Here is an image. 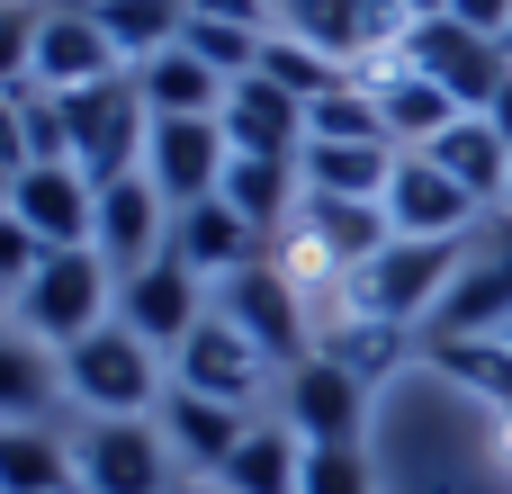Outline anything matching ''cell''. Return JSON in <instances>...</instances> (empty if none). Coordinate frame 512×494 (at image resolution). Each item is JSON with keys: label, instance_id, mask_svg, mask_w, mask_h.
<instances>
[{"label": "cell", "instance_id": "cell-1", "mask_svg": "<svg viewBox=\"0 0 512 494\" xmlns=\"http://www.w3.org/2000/svg\"><path fill=\"white\" fill-rule=\"evenodd\" d=\"M63 396L90 405V423H144L162 405V351L126 324H99L63 351Z\"/></svg>", "mask_w": 512, "mask_h": 494}, {"label": "cell", "instance_id": "cell-2", "mask_svg": "<svg viewBox=\"0 0 512 494\" xmlns=\"http://www.w3.org/2000/svg\"><path fill=\"white\" fill-rule=\"evenodd\" d=\"M108 297H117V270H108L90 243H72V252H45V261H36V279H27L9 306H18V324H27V342L72 351L81 333H99V324H108Z\"/></svg>", "mask_w": 512, "mask_h": 494}, {"label": "cell", "instance_id": "cell-3", "mask_svg": "<svg viewBox=\"0 0 512 494\" xmlns=\"http://www.w3.org/2000/svg\"><path fill=\"white\" fill-rule=\"evenodd\" d=\"M63 126H72V171H90V180H126V171H144L153 108H144L135 72L72 90V99H63Z\"/></svg>", "mask_w": 512, "mask_h": 494}, {"label": "cell", "instance_id": "cell-4", "mask_svg": "<svg viewBox=\"0 0 512 494\" xmlns=\"http://www.w3.org/2000/svg\"><path fill=\"white\" fill-rule=\"evenodd\" d=\"M468 270V243H387L360 279H351V306L360 315H387V324H432V306L450 297V279Z\"/></svg>", "mask_w": 512, "mask_h": 494}, {"label": "cell", "instance_id": "cell-5", "mask_svg": "<svg viewBox=\"0 0 512 494\" xmlns=\"http://www.w3.org/2000/svg\"><path fill=\"white\" fill-rule=\"evenodd\" d=\"M405 63H414L423 81H441L468 117H486V108L504 99V81H512L504 45L477 36V27H459V18H414V27H405Z\"/></svg>", "mask_w": 512, "mask_h": 494}, {"label": "cell", "instance_id": "cell-6", "mask_svg": "<svg viewBox=\"0 0 512 494\" xmlns=\"http://www.w3.org/2000/svg\"><path fill=\"white\" fill-rule=\"evenodd\" d=\"M279 18H288V36L297 45H315V54H333L342 72L351 63H387V54H405V0H279Z\"/></svg>", "mask_w": 512, "mask_h": 494}, {"label": "cell", "instance_id": "cell-7", "mask_svg": "<svg viewBox=\"0 0 512 494\" xmlns=\"http://www.w3.org/2000/svg\"><path fill=\"white\" fill-rule=\"evenodd\" d=\"M288 432L306 450H360V432H369V378H351L324 351L297 360L288 369Z\"/></svg>", "mask_w": 512, "mask_h": 494}, {"label": "cell", "instance_id": "cell-8", "mask_svg": "<svg viewBox=\"0 0 512 494\" xmlns=\"http://www.w3.org/2000/svg\"><path fill=\"white\" fill-rule=\"evenodd\" d=\"M225 117H153V144H144V180L171 198V207H198L225 189Z\"/></svg>", "mask_w": 512, "mask_h": 494}, {"label": "cell", "instance_id": "cell-9", "mask_svg": "<svg viewBox=\"0 0 512 494\" xmlns=\"http://www.w3.org/2000/svg\"><path fill=\"white\" fill-rule=\"evenodd\" d=\"M117 324H126V333H144L153 351H180V342H189V333L207 324L198 270H189L180 252H162V261L126 270V279H117Z\"/></svg>", "mask_w": 512, "mask_h": 494}, {"label": "cell", "instance_id": "cell-10", "mask_svg": "<svg viewBox=\"0 0 512 494\" xmlns=\"http://www.w3.org/2000/svg\"><path fill=\"white\" fill-rule=\"evenodd\" d=\"M216 315H234L279 369H297V360H315V324H306V297H297V279L288 270H270V261H252V270H234L225 279V306Z\"/></svg>", "mask_w": 512, "mask_h": 494}, {"label": "cell", "instance_id": "cell-11", "mask_svg": "<svg viewBox=\"0 0 512 494\" xmlns=\"http://www.w3.org/2000/svg\"><path fill=\"white\" fill-rule=\"evenodd\" d=\"M9 216L45 243V252H72L99 234V180L72 171V162H27L18 189H9Z\"/></svg>", "mask_w": 512, "mask_h": 494}, {"label": "cell", "instance_id": "cell-12", "mask_svg": "<svg viewBox=\"0 0 512 494\" xmlns=\"http://www.w3.org/2000/svg\"><path fill=\"white\" fill-rule=\"evenodd\" d=\"M81 494H171V441L162 423H90L72 441Z\"/></svg>", "mask_w": 512, "mask_h": 494}, {"label": "cell", "instance_id": "cell-13", "mask_svg": "<svg viewBox=\"0 0 512 494\" xmlns=\"http://www.w3.org/2000/svg\"><path fill=\"white\" fill-rule=\"evenodd\" d=\"M477 216H486V207H477L432 153H405V162H396V180H387V225H396L405 243H468Z\"/></svg>", "mask_w": 512, "mask_h": 494}, {"label": "cell", "instance_id": "cell-14", "mask_svg": "<svg viewBox=\"0 0 512 494\" xmlns=\"http://www.w3.org/2000/svg\"><path fill=\"white\" fill-rule=\"evenodd\" d=\"M90 252H99L117 279L144 270V261H162V252H171V198H162L144 171L99 180V234H90Z\"/></svg>", "mask_w": 512, "mask_h": 494}, {"label": "cell", "instance_id": "cell-15", "mask_svg": "<svg viewBox=\"0 0 512 494\" xmlns=\"http://www.w3.org/2000/svg\"><path fill=\"white\" fill-rule=\"evenodd\" d=\"M171 360H180V387H189V396H216V405H252L261 378H270V351H261L234 315H207Z\"/></svg>", "mask_w": 512, "mask_h": 494}, {"label": "cell", "instance_id": "cell-16", "mask_svg": "<svg viewBox=\"0 0 512 494\" xmlns=\"http://www.w3.org/2000/svg\"><path fill=\"white\" fill-rule=\"evenodd\" d=\"M360 90L378 99V117H387V135H396V153H432V144H441V135H450V126L468 117V108H459V99H450L441 81H423V72H414L405 54H387V63H378V72H369Z\"/></svg>", "mask_w": 512, "mask_h": 494}, {"label": "cell", "instance_id": "cell-17", "mask_svg": "<svg viewBox=\"0 0 512 494\" xmlns=\"http://www.w3.org/2000/svg\"><path fill=\"white\" fill-rule=\"evenodd\" d=\"M117 45H108V27L90 18V9H45V27H36V90H54V99H72V90H90V81H117Z\"/></svg>", "mask_w": 512, "mask_h": 494}, {"label": "cell", "instance_id": "cell-18", "mask_svg": "<svg viewBox=\"0 0 512 494\" xmlns=\"http://www.w3.org/2000/svg\"><path fill=\"white\" fill-rule=\"evenodd\" d=\"M225 144L234 153H261V162H297L306 153V99L279 90V81H234L225 90Z\"/></svg>", "mask_w": 512, "mask_h": 494}, {"label": "cell", "instance_id": "cell-19", "mask_svg": "<svg viewBox=\"0 0 512 494\" xmlns=\"http://www.w3.org/2000/svg\"><path fill=\"white\" fill-rule=\"evenodd\" d=\"M297 234L333 261V270H369L387 243H396V225H387V198H315L306 189V207H297Z\"/></svg>", "mask_w": 512, "mask_h": 494}, {"label": "cell", "instance_id": "cell-20", "mask_svg": "<svg viewBox=\"0 0 512 494\" xmlns=\"http://www.w3.org/2000/svg\"><path fill=\"white\" fill-rule=\"evenodd\" d=\"M153 423H162L171 459H189L198 477H225V459H234V450H243V432H252V414H243V405H216V396H189V387H171V396L153 405Z\"/></svg>", "mask_w": 512, "mask_h": 494}, {"label": "cell", "instance_id": "cell-21", "mask_svg": "<svg viewBox=\"0 0 512 494\" xmlns=\"http://www.w3.org/2000/svg\"><path fill=\"white\" fill-rule=\"evenodd\" d=\"M504 324H512V234H495L486 252H468V270L432 306V333H504Z\"/></svg>", "mask_w": 512, "mask_h": 494}, {"label": "cell", "instance_id": "cell-22", "mask_svg": "<svg viewBox=\"0 0 512 494\" xmlns=\"http://www.w3.org/2000/svg\"><path fill=\"white\" fill-rule=\"evenodd\" d=\"M252 225L225 207V198H198V207H171V252L198 270V279H234V270H252Z\"/></svg>", "mask_w": 512, "mask_h": 494}, {"label": "cell", "instance_id": "cell-23", "mask_svg": "<svg viewBox=\"0 0 512 494\" xmlns=\"http://www.w3.org/2000/svg\"><path fill=\"white\" fill-rule=\"evenodd\" d=\"M252 234H288L297 225V207H306V180H297V162H261V153H234L225 162V189H216Z\"/></svg>", "mask_w": 512, "mask_h": 494}, {"label": "cell", "instance_id": "cell-24", "mask_svg": "<svg viewBox=\"0 0 512 494\" xmlns=\"http://www.w3.org/2000/svg\"><path fill=\"white\" fill-rule=\"evenodd\" d=\"M135 90H144V108L153 117H225V72H207L189 45H171V54H153V63H135Z\"/></svg>", "mask_w": 512, "mask_h": 494}, {"label": "cell", "instance_id": "cell-25", "mask_svg": "<svg viewBox=\"0 0 512 494\" xmlns=\"http://www.w3.org/2000/svg\"><path fill=\"white\" fill-rule=\"evenodd\" d=\"M396 162H405L396 144H306L297 153V180L315 198H387Z\"/></svg>", "mask_w": 512, "mask_h": 494}, {"label": "cell", "instance_id": "cell-26", "mask_svg": "<svg viewBox=\"0 0 512 494\" xmlns=\"http://www.w3.org/2000/svg\"><path fill=\"white\" fill-rule=\"evenodd\" d=\"M297 486H306V441H297L288 423H252L243 450H234L225 477H216V494H297Z\"/></svg>", "mask_w": 512, "mask_h": 494}, {"label": "cell", "instance_id": "cell-27", "mask_svg": "<svg viewBox=\"0 0 512 494\" xmlns=\"http://www.w3.org/2000/svg\"><path fill=\"white\" fill-rule=\"evenodd\" d=\"M432 162H441V171H450L477 207H495V198L512 189V144L495 135V117H459V126L432 144Z\"/></svg>", "mask_w": 512, "mask_h": 494}, {"label": "cell", "instance_id": "cell-28", "mask_svg": "<svg viewBox=\"0 0 512 494\" xmlns=\"http://www.w3.org/2000/svg\"><path fill=\"white\" fill-rule=\"evenodd\" d=\"M0 494H81V459L36 423H0Z\"/></svg>", "mask_w": 512, "mask_h": 494}, {"label": "cell", "instance_id": "cell-29", "mask_svg": "<svg viewBox=\"0 0 512 494\" xmlns=\"http://www.w3.org/2000/svg\"><path fill=\"white\" fill-rule=\"evenodd\" d=\"M90 18L108 27V45H117V54H126V72H135V63H153V54H171V45H180L189 0H90Z\"/></svg>", "mask_w": 512, "mask_h": 494}, {"label": "cell", "instance_id": "cell-30", "mask_svg": "<svg viewBox=\"0 0 512 494\" xmlns=\"http://www.w3.org/2000/svg\"><path fill=\"white\" fill-rule=\"evenodd\" d=\"M432 369L512 414V333H432Z\"/></svg>", "mask_w": 512, "mask_h": 494}, {"label": "cell", "instance_id": "cell-31", "mask_svg": "<svg viewBox=\"0 0 512 494\" xmlns=\"http://www.w3.org/2000/svg\"><path fill=\"white\" fill-rule=\"evenodd\" d=\"M54 378H63V360H45V342L0 333V423H36L54 405Z\"/></svg>", "mask_w": 512, "mask_h": 494}, {"label": "cell", "instance_id": "cell-32", "mask_svg": "<svg viewBox=\"0 0 512 494\" xmlns=\"http://www.w3.org/2000/svg\"><path fill=\"white\" fill-rule=\"evenodd\" d=\"M306 144H396V135H387L378 99H369L360 81H342V90H324V99L306 108Z\"/></svg>", "mask_w": 512, "mask_h": 494}, {"label": "cell", "instance_id": "cell-33", "mask_svg": "<svg viewBox=\"0 0 512 494\" xmlns=\"http://www.w3.org/2000/svg\"><path fill=\"white\" fill-rule=\"evenodd\" d=\"M261 81H279V90H297V99L315 108V99H324V90H342L351 72H342L333 54H315V45H297V36H270V45H261Z\"/></svg>", "mask_w": 512, "mask_h": 494}, {"label": "cell", "instance_id": "cell-34", "mask_svg": "<svg viewBox=\"0 0 512 494\" xmlns=\"http://www.w3.org/2000/svg\"><path fill=\"white\" fill-rule=\"evenodd\" d=\"M315 351H324V360H342L351 378H378V369L396 360V324H387V315H351V324H333Z\"/></svg>", "mask_w": 512, "mask_h": 494}, {"label": "cell", "instance_id": "cell-35", "mask_svg": "<svg viewBox=\"0 0 512 494\" xmlns=\"http://www.w3.org/2000/svg\"><path fill=\"white\" fill-rule=\"evenodd\" d=\"M36 27H45L36 0H0V90H27L36 81Z\"/></svg>", "mask_w": 512, "mask_h": 494}, {"label": "cell", "instance_id": "cell-36", "mask_svg": "<svg viewBox=\"0 0 512 494\" xmlns=\"http://www.w3.org/2000/svg\"><path fill=\"white\" fill-rule=\"evenodd\" d=\"M297 494H369V459L360 450H306V486Z\"/></svg>", "mask_w": 512, "mask_h": 494}, {"label": "cell", "instance_id": "cell-37", "mask_svg": "<svg viewBox=\"0 0 512 494\" xmlns=\"http://www.w3.org/2000/svg\"><path fill=\"white\" fill-rule=\"evenodd\" d=\"M36 261H45V243H36V234L0 207V297H18V288L36 279Z\"/></svg>", "mask_w": 512, "mask_h": 494}, {"label": "cell", "instance_id": "cell-38", "mask_svg": "<svg viewBox=\"0 0 512 494\" xmlns=\"http://www.w3.org/2000/svg\"><path fill=\"white\" fill-rule=\"evenodd\" d=\"M0 162L27 171V108H18V90H0Z\"/></svg>", "mask_w": 512, "mask_h": 494}, {"label": "cell", "instance_id": "cell-39", "mask_svg": "<svg viewBox=\"0 0 512 494\" xmlns=\"http://www.w3.org/2000/svg\"><path fill=\"white\" fill-rule=\"evenodd\" d=\"M450 18H459V27H477V36H495V45H504V27H512V0H450Z\"/></svg>", "mask_w": 512, "mask_h": 494}, {"label": "cell", "instance_id": "cell-40", "mask_svg": "<svg viewBox=\"0 0 512 494\" xmlns=\"http://www.w3.org/2000/svg\"><path fill=\"white\" fill-rule=\"evenodd\" d=\"M189 18H225V27H270V0H189Z\"/></svg>", "mask_w": 512, "mask_h": 494}, {"label": "cell", "instance_id": "cell-41", "mask_svg": "<svg viewBox=\"0 0 512 494\" xmlns=\"http://www.w3.org/2000/svg\"><path fill=\"white\" fill-rule=\"evenodd\" d=\"M486 117H495V135H504V144H512V81H504V99H495Z\"/></svg>", "mask_w": 512, "mask_h": 494}, {"label": "cell", "instance_id": "cell-42", "mask_svg": "<svg viewBox=\"0 0 512 494\" xmlns=\"http://www.w3.org/2000/svg\"><path fill=\"white\" fill-rule=\"evenodd\" d=\"M405 18H450V0H405Z\"/></svg>", "mask_w": 512, "mask_h": 494}, {"label": "cell", "instance_id": "cell-43", "mask_svg": "<svg viewBox=\"0 0 512 494\" xmlns=\"http://www.w3.org/2000/svg\"><path fill=\"white\" fill-rule=\"evenodd\" d=\"M9 189H18V171H9V162H0V207H9Z\"/></svg>", "mask_w": 512, "mask_h": 494}, {"label": "cell", "instance_id": "cell-44", "mask_svg": "<svg viewBox=\"0 0 512 494\" xmlns=\"http://www.w3.org/2000/svg\"><path fill=\"white\" fill-rule=\"evenodd\" d=\"M171 494H198V486H171Z\"/></svg>", "mask_w": 512, "mask_h": 494}, {"label": "cell", "instance_id": "cell-45", "mask_svg": "<svg viewBox=\"0 0 512 494\" xmlns=\"http://www.w3.org/2000/svg\"><path fill=\"white\" fill-rule=\"evenodd\" d=\"M504 207H512V189H504Z\"/></svg>", "mask_w": 512, "mask_h": 494}, {"label": "cell", "instance_id": "cell-46", "mask_svg": "<svg viewBox=\"0 0 512 494\" xmlns=\"http://www.w3.org/2000/svg\"><path fill=\"white\" fill-rule=\"evenodd\" d=\"M504 333H512V324H504Z\"/></svg>", "mask_w": 512, "mask_h": 494}]
</instances>
